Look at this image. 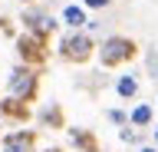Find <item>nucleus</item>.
<instances>
[{"instance_id": "9", "label": "nucleus", "mask_w": 158, "mask_h": 152, "mask_svg": "<svg viewBox=\"0 0 158 152\" xmlns=\"http://www.w3.org/2000/svg\"><path fill=\"white\" fill-rule=\"evenodd\" d=\"M40 122H43L46 129H63V126H66V119H63V109H59L56 102L43 106V112H40Z\"/></svg>"}, {"instance_id": "16", "label": "nucleus", "mask_w": 158, "mask_h": 152, "mask_svg": "<svg viewBox=\"0 0 158 152\" xmlns=\"http://www.w3.org/2000/svg\"><path fill=\"white\" fill-rule=\"evenodd\" d=\"M43 152H63V149H59V145H49V149H43Z\"/></svg>"}, {"instance_id": "8", "label": "nucleus", "mask_w": 158, "mask_h": 152, "mask_svg": "<svg viewBox=\"0 0 158 152\" xmlns=\"http://www.w3.org/2000/svg\"><path fill=\"white\" fill-rule=\"evenodd\" d=\"M152 119H155V109H152L148 102H138L135 109L128 112V126H135V129H145V126H152Z\"/></svg>"}, {"instance_id": "14", "label": "nucleus", "mask_w": 158, "mask_h": 152, "mask_svg": "<svg viewBox=\"0 0 158 152\" xmlns=\"http://www.w3.org/2000/svg\"><path fill=\"white\" fill-rule=\"evenodd\" d=\"M118 136H122V142H138V132L128 129V126H122V129H118Z\"/></svg>"}, {"instance_id": "2", "label": "nucleus", "mask_w": 158, "mask_h": 152, "mask_svg": "<svg viewBox=\"0 0 158 152\" xmlns=\"http://www.w3.org/2000/svg\"><path fill=\"white\" fill-rule=\"evenodd\" d=\"M135 40H128V37H106L102 40V46H99V60H102V66L106 70H112V66H122V63L135 60Z\"/></svg>"}, {"instance_id": "1", "label": "nucleus", "mask_w": 158, "mask_h": 152, "mask_svg": "<svg viewBox=\"0 0 158 152\" xmlns=\"http://www.w3.org/2000/svg\"><path fill=\"white\" fill-rule=\"evenodd\" d=\"M7 89H10V99L17 102H33L40 93V73L33 66H13L7 80Z\"/></svg>"}, {"instance_id": "5", "label": "nucleus", "mask_w": 158, "mask_h": 152, "mask_svg": "<svg viewBox=\"0 0 158 152\" xmlns=\"http://www.w3.org/2000/svg\"><path fill=\"white\" fill-rule=\"evenodd\" d=\"M23 27H27V33H33V37H40V40H46L49 33H56V17H49L46 10H40V7H30V10H23Z\"/></svg>"}, {"instance_id": "6", "label": "nucleus", "mask_w": 158, "mask_h": 152, "mask_svg": "<svg viewBox=\"0 0 158 152\" xmlns=\"http://www.w3.org/2000/svg\"><path fill=\"white\" fill-rule=\"evenodd\" d=\"M3 152H36V132L17 129L10 136H3Z\"/></svg>"}, {"instance_id": "17", "label": "nucleus", "mask_w": 158, "mask_h": 152, "mask_svg": "<svg viewBox=\"0 0 158 152\" xmlns=\"http://www.w3.org/2000/svg\"><path fill=\"white\" fill-rule=\"evenodd\" d=\"M155 149H158V129H155Z\"/></svg>"}, {"instance_id": "4", "label": "nucleus", "mask_w": 158, "mask_h": 152, "mask_svg": "<svg viewBox=\"0 0 158 152\" xmlns=\"http://www.w3.org/2000/svg\"><path fill=\"white\" fill-rule=\"evenodd\" d=\"M17 53H20V60H23V66H33L36 70L40 63L46 60V40H40L33 33H20L17 37Z\"/></svg>"}, {"instance_id": "11", "label": "nucleus", "mask_w": 158, "mask_h": 152, "mask_svg": "<svg viewBox=\"0 0 158 152\" xmlns=\"http://www.w3.org/2000/svg\"><path fill=\"white\" fill-rule=\"evenodd\" d=\"M115 93L122 96V99H135V96H138V80L132 76V73L118 76V80H115Z\"/></svg>"}, {"instance_id": "3", "label": "nucleus", "mask_w": 158, "mask_h": 152, "mask_svg": "<svg viewBox=\"0 0 158 152\" xmlns=\"http://www.w3.org/2000/svg\"><path fill=\"white\" fill-rule=\"evenodd\" d=\"M92 53H96V43L86 30H69L59 40V56L66 63H86V60H92Z\"/></svg>"}, {"instance_id": "15", "label": "nucleus", "mask_w": 158, "mask_h": 152, "mask_svg": "<svg viewBox=\"0 0 158 152\" xmlns=\"http://www.w3.org/2000/svg\"><path fill=\"white\" fill-rule=\"evenodd\" d=\"M138 152H158V149H155V145H145V149H138Z\"/></svg>"}, {"instance_id": "13", "label": "nucleus", "mask_w": 158, "mask_h": 152, "mask_svg": "<svg viewBox=\"0 0 158 152\" xmlns=\"http://www.w3.org/2000/svg\"><path fill=\"white\" fill-rule=\"evenodd\" d=\"M106 116H109V119H112V122H115V126H128V116H125V112H122V109H109Z\"/></svg>"}, {"instance_id": "7", "label": "nucleus", "mask_w": 158, "mask_h": 152, "mask_svg": "<svg viewBox=\"0 0 158 152\" xmlns=\"http://www.w3.org/2000/svg\"><path fill=\"white\" fill-rule=\"evenodd\" d=\"M63 23H66L69 30H82V27H86V10H82V7H79V3H66V7H63Z\"/></svg>"}, {"instance_id": "10", "label": "nucleus", "mask_w": 158, "mask_h": 152, "mask_svg": "<svg viewBox=\"0 0 158 152\" xmlns=\"http://www.w3.org/2000/svg\"><path fill=\"white\" fill-rule=\"evenodd\" d=\"M0 112H3L7 119H27V116H30V106H27V102H17V99H10V96H7V99L0 102Z\"/></svg>"}, {"instance_id": "12", "label": "nucleus", "mask_w": 158, "mask_h": 152, "mask_svg": "<svg viewBox=\"0 0 158 152\" xmlns=\"http://www.w3.org/2000/svg\"><path fill=\"white\" fill-rule=\"evenodd\" d=\"M109 3H112V0H82L79 7H82V10H106Z\"/></svg>"}]
</instances>
